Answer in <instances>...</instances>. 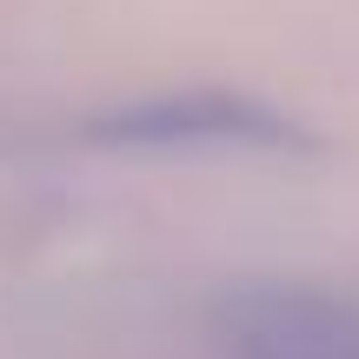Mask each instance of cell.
<instances>
[{
    "label": "cell",
    "mask_w": 359,
    "mask_h": 359,
    "mask_svg": "<svg viewBox=\"0 0 359 359\" xmlns=\"http://www.w3.org/2000/svg\"><path fill=\"white\" fill-rule=\"evenodd\" d=\"M219 359H359V299L333 286H233L213 306Z\"/></svg>",
    "instance_id": "6da1fadb"
}]
</instances>
